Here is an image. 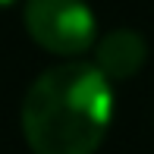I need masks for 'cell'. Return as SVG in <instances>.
<instances>
[{"instance_id": "obj_1", "label": "cell", "mask_w": 154, "mask_h": 154, "mask_svg": "<svg viewBox=\"0 0 154 154\" xmlns=\"http://www.w3.org/2000/svg\"><path fill=\"white\" fill-rule=\"evenodd\" d=\"M110 116V79L79 60L41 72L22 101V132L35 154H94Z\"/></svg>"}, {"instance_id": "obj_4", "label": "cell", "mask_w": 154, "mask_h": 154, "mask_svg": "<svg viewBox=\"0 0 154 154\" xmlns=\"http://www.w3.org/2000/svg\"><path fill=\"white\" fill-rule=\"evenodd\" d=\"M10 3H13V0H0V6H10Z\"/></svg>"}, {"instance_id": "obj_2", "label": "cell", "mask_w": 154, "mask_h": 154, "mask_svg": "<svg viewBox=\"0 0 154 154\" xmlns=\"http://www.w3.org/2000/svg\"><path fill=\"white\" fill-rule=\"evenodd\" d=\"M25 29L44 51L75 57L94 44V13L85 0H29Z\"/></svg>"}, {"instance_id": "obj_3", "label": "cell", "mask_w": 154, "mask_h": 154, "mask_svg": "<svg viewBox=\"0 0 154 154\" xmlns=\"http://www.w3.org/2000/svg\"><path fill=\"white\" fill-rule=\"evenodd\" d=\"M145 57H148V44L142 35L132 29H116L97 41L94 66L107 79H129L145 66Z\"/></svg>"}]
</instances>
